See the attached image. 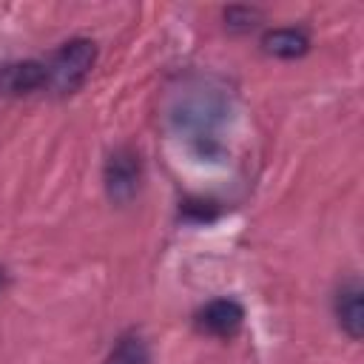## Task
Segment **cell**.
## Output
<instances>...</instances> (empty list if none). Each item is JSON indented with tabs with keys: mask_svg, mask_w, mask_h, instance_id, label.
<instances>
[{
	"mask_svg": "<svg viewBox=\"0 0 364 364\" xmlns=\"http://www.w3.org/2000/svg\"><path fill=\"white\" fill-rule=\"evenodd\" d=\"M94 57H97V48L94 43L88 40H71L65 43L54 57L51 63L46 65V82L57 91H74L82 85V80L88 77L91 65H94Z\"/></svg>",
	"mask_w": 364,
	"mask_h": 364,
	"instance_id": "obj_1",
	"label": "cell"
},
{
	"mask_svg": "<svg viewBox=\"0 0 364 364\" xmlns=\"http://www.w3.org/2000/svg\"><path fill=\"white\" fill-rule=\"evenodd\" d=\"M245 321V310L239 301L233 299H216L210 304H205L196 316V324L202 333H210V336H219V338H230L239 333Z\"/></svg>",
	"mask_w": 364,
	"mask_h": 364,
	"instance_id": "obj_2",
	"label": "cell"
},
{
	"mask_svg": "<svg viewBox=\"0 0 364 364\" xmlns=\"http://www.w3.org/2000/svg\"><path fill=\"white\" fill-rule=\"evenodd\" d=\"M136 173H139V162L134 154H128V151L114 154L108 162V193L114 199L125 202L136 191Z\"/></svg>",
	"mask_w": 364,
	"mask_h": 364,
	"instance_id": "obj_3",
	"label": "cell"
},
{
	"mask_svg": "<svg viewBox=\"0 0 364 364\" xmlns=\"http://www.w3.org/2000/svg\"><path fill=\"white\" fill-rule=\"evenodd\" d=\"M46 85V65L40 63H17L0 71V88L9 94H28Z\"/></svg>",
	"mask_w": 364,
	"mask_h": 364,
	"instance_id": "obj_4",
	"label": "cell"
},
{
	"mask_svg": "<svg viewBox=\"0 0 364 364\" xmlns=\"http://www.w3.org/2000/svg\"><path fill=\"white\" fill-rule=\"evenodd\" d=\"M336 316H338V324L344 327V333L350 338H361V333H364V304H361V287L358 284H350L338 293Z\"/></svg>",
	"mask_w": 364,
	"mask_h": 364,
	"instance_id": "obj_5",
	"label": "cell"
},
{
	"mask_svg": "<svg viewBox=\"0 0 364 364\" xmlns=\"http://www.w3.org/2000/svg\"><path fill=\"white\" fill-rule=\"evenodd\" d=\"M262 46H264L267 54H276V57L290 60V57H301V54L307 51L310 40H307V34L299 31V28H276V31H267V34H264Z\"/></svg>",
	"mask_w": 364,
	"mask_h": 364,
	"instance_id": "obj_6",
	"label": "cell"
},
{
	"mask_svg": "<svg viewBox=\"0 0 364 364\" xmlns=\"http://www.w3.org/2000/svg\"><path fill=\"white\" fill-rule=\"evenodd\" d=\"M102 364H148V347H145L142 338L128 336V338H122V341L108 353V358H105Z\"/></svg>",
	"mask_w": 364,
	"mask_h": 364,
	"instance_id": "obj_7",
	"label": "cell"
}]
</instances>
